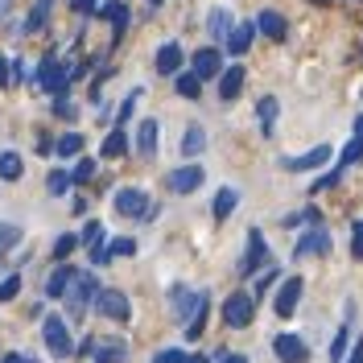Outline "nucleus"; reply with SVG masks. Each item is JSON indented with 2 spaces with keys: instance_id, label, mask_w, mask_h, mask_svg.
I'll return each mask as SVG.
<instances>
[{
  "instance_id": "obj_1",
  "label": "nucleus",
  "mask_w": 363,
  "mask_h": 363,
  "mask_svg": "<svg viewBox=\"0 0 363 363\" xmlns=\"http://www.w3.org/2000/svg\"><path fill=\"white\" fill-rule=\"evenodd\" d=\"M95 289H99V285H95V272H79V269H74L58 301H67L70 318H83V314H87V306H91V297H95Z\"/></svg>"
},
{
  "instance_id": "obj_2",
  "label": "nucleus",
  "mask_w": 363,
  "mask_h": 363,
  "mask_svg": "<svg viewBox=\"0 0 363 363\" xmlns=\"http://www.w3.org/2000/svg\"><path fill=\"white\" fill-rule=\"evenodd\" d=\"M42 339H45V347H50L54 359H70V355H74V339H70L67 318H58V314L45 318L42 322Z\"/></svg>"
},
{
  "instance_id": "obj_3",
  "label": "nucleus",
  "mask_w": 363,
  "mask_h": 363,
  "mask_svg": "<svg viewBox=\"0 0 363 363\" xmlns=\"http://www.w3.org/2000/svg\"><path fill=\"white\" fill-rule=\"evenodd\" d=\"M91 306H95V314L99 318H112V322H128V314H133L128 297L120 294V289H95Z\"/></svg>"
},
{
  "instance_id": "obj_4",
  "label": "nucleus",
  "mask_w": 363,
  "mask_h": 363,
  "mask_svg": "<svg viewBox=\"0 0 363 363\" xmlns=\"http://www.w3.org/2000/svg\"><path fill=\"white\" fill-rule=\"evenodd\" d=\"M116 211L124 219H145V215H153V203H149V194L140 186H120L116 190Z\"/></svg>"
},
{
  "instance_id": "obj_5",
  "label": "nucleus",
  "mask_w": 363,
  "mask_h": 363,
  "mask_svg": "<svg viewBox=\"0 0 363 363\" xmlns=\"http://www.w3.org/2000/svg\"><path fill=\"white\" fill-rule=\"evenodd\" d=\"M330 248H335L330 231H326L322 223H310V231H306V235L294 244V260H306V256H326Z\"/></svg>"
},
{
  "instance_id": "obj_6",
  "label": "nucleus",
  "mask_w": 363,
  "mask_h": 363,
  "mask_svg": "<svg viewBox=\"0 0 363 363\" xmlns=\"http://www.w3.org/2000/svg\"><path fill=\"white\" fill-rule=\"evenodd\" d=\"M203 178H206L203 165H178V169L165 174V190H169V194H190V190L203 186Z\"/></svg>"
},
{
  "instance_id": "obj_7",
  "label": "nucleus",
  "mask_w": 363,
  "mask_h": 363,
  "mask_svg": "<svg viewBox=\"0 0 363 363\" xmlns=\"http://www.w3.org/2000/svg\"><path fill=\"white\" fill-rule=\"evenodd\" d=\"M260 264H269V244H264V235L252 227L248 231V248H244V256H240V277L260 272Z\"/></svg>"
},
{
  "instance_id": "obj_8",
  "label": "nucleus",
  "mask_w": 363,
  "mask_h": 363,
  "mask_svg": "<svg viewBox=\"0 0 363 363\" xmlns=\"http://www.w3.org/2000/svg\"><path fill=\"white\" fill-rule=\"evenodd\" d=\"M38 83H42L45 91H67L70 87V70H67V62H58L54 54H45L42 58V67H38Z\"/></svg>"
},
{
  "instance_id": "obj_9",
  "label": "nucleus",
  "mask_w": 363,
  "mask_h": 363,
  "mask_svg": "<svg viewBox=\"0 0 363 363\" xmlns=\"http://www.w3.org/2000/svg\"><path fill=\"white\" fill-rule=\"evenodd\" d=\"M223 322L231 326V330H244L252 322V297L248 294H231L223 301Z\"/></svg>"
},
{
  "instance_id": "obj_10",
  "label": "nucleus",
  "mask_w": 363,
  "mask_h": 363,
  "mask_svg": "<svg viewBox=\"0 0 363 363\" xmlns=\"http://www.w3.org/2000/svg\"><path fill=\"white\" fill-rule=\"evenodd\" d=\"M281 165H285L289 174H310V169H318V165H330V145H318V149H310V153L285 157Z\"/></svg>"
},
{
  "instance_id": "obj_11",
  "label": "nucleus",
  "mask_w": 363,
  "mask_h": 363,
  "mask_svg": "<svg viewBox=\"0 0 363 363\" xmlns=\"http://www.w3.org/2000/svg\"><path fill=\"white\" fill-rule=\"evenodd\" d=\"M272 351H277L281 363H306L310 359V347L297 339V335H277V339H272Z\"/></svg>"
},
{
  "instance_id": "obj_12",
  "label": "nucleus",
  "mask_w": 363,
  "mask_h": 363,
  "mask_svg": "<svg viewBox=\"0 0 363 363\" xmlns=\"http://www.w3.org/2000/svg\"><path fill=\"white\" fill-rule=\"evenodd\" d=\"M301 289H306V285H301V277H289V281L281 285V294H277V306H272V310H277V318H294L297 301H301Z\"/></svg>"
},
{
  "instance_id": "obj_13",
  "label": "nucleus",
  "mask_w": 363,
  "mask_h": 363,
  "mask_svg": "<svg viewBox=\"0 0 363 363\" xmlns=\"http://www.w3.org/2000/svg\"><path fill=\"white\" fill-rule=\"evenodd\" d=\"M194 74H199V79H215V74H219V70H223V54H219V50H215V45H206V50H199V54H194Z\"/></svg>"
},
{
  "instance_id": "obj_14",
  "label": "nucleus",
  "mask_w": 363,
  "mask_h": 363,
  "mask_svg": "<svg viewBox=\"0 0 363 363\" xmlns=\"http://www.w3.org/2000/svg\"><path fill=\"white\" fill-rule=\"evenodd\" d=\"M206 310H211V294H199V301H194V310H190V318H186V339H199L206 330Z\"/></svg>"
},
{
  "instance_id": "obj_15",
  "label": "nucleus",
  "mask_w": 363,
  "mask_h": 363,
  "mask_svg": "<svg viewBox=\"0 0 363 363\" xmlns=\"http://www.w3.org/2000/svg\"><path fill=\"white\" fill-rule=\"evenodd\" d=\"M91 355H95V363H124L128 347L120 339H104V342H91Z\"/></svg>"
},
{
  "instance_id": "obj_16",
  "label": "nucleus",
  "mask_w": 363,
  "mask_h": 363,
  "mask_svg": "<svg viewBox=\"0 0 363 363\" xmlns=\"http://www.w3.org/2000/svg\"><path fill=\"white\" fill-rule=\"evenodd\" d=\"M256 29H260L264 38H277V42H281V38L289 33L285 17H281V13H272V9H260V17H256Z\"/></svg>"
},
{
  "instance_id": "obj_17",
  "label": "nucleus",
  "mask_w": 363,
  "mask_h": 363,
  "mask_svg": "<svg viewBox=\"0 0 363 363\" xmlns=\"http://www.w3.org/2000/svg\"><path fill=\"white\" fill-rule=\"evenodd\" d=\"M277 112H281L277 95H260V104H256V120H260V133L264 136H272V128H277Z\"/></svg>"
},
{
  "instance_id": "obj_18",
  "label": "nucleus",
  "mask_w": 363,
  "mask_h": 363,
  "mask_svg": "<svg viewBox=\"0 0 363 363\" xmlns=\"http://www.w3.org/2000/svg\"><path fill=\"white\" fill-rule=\"evenodd\" d=\"M240 91H244V67H227L223 74H219V99L231 104Z\"/></svg>"
},
{
  "instance_id": "obj_19",
  "label": "nucleus",
  "mask_w": 363,
  "mask_h": 363,
  "mask_svg": "<svg viewBox=\"0 0 363 363\" xmlns=\"http://www.w3.org/2000/svg\"><path fill=\"white\" fill-rule=\"evenodd\" d=\"M252 38H256V25H231V33H227L223 42H227V50L240 58V54H248Z\"/></svg>"
},
{
  "instance_id": "obj_20",
  "label": "nucleus",
  "mask_w": 363,
  "mask_h": 363,
  "mask_svg": "<svg viewBox=\"0 0 363 363\" xmlns=\"http://www.w3.org/2000/svg\"><path fill=\"white\" fill-rule=\"evenodd\" d=\"M194 301H199V294H190L186 285H174V289H169V314L174 318H190Z\"/></svg>"
},
{
  "instance_id": "obj_21",
  "label": "nucleus",
  "mask_w": 363,
  "mask_h": 363,
  "mask_svg": "<svg viewBox=\"0 0 363 363\" xmlns=\"http://www.w3.org/2000/svg\"><path fill=\"white\" fill-rule=\"evenodd\" d=\"M124 153H128V133H124V124H116L112 133H108V140H104V145H99V157H124Z\"/></svg>"
},
{
  "instance_id": "obj_22",
  "label": "nucleus",
  "mask_w": 363,
  "mask_h": 363,
  "mask_svg": "<svg viewBox=\"0 0 363 363\" xmlns=\"http://www.w3.org/2000/svg\"><path fill=\"white\" fill-rule=\"evenodd\" d=\"M178 70H182V45L165 42L157 50V74H178Z\"/></svg>"
},
{
  "instance_id": "obj_23",
  "label": "nucleus",
  "mask_w": 363,
  "mask_h": 363,
  "mask_svg": "<svg viewBox=\"0 0 363 363\" xmlns=\"http://www.w3.org/2000/svg\"><path fill=\"white\" fill-rule=\"evenodd\" d=\"M136 149H140V157H153V153H157V120H140V128H136Z\"/></svg>"
},
{
  "instance_id": "obj_24",
  "label": "nucleus",
  "mask_w": 363,
  "mask_h": 363,
  "mask_svg": "<svg viewBox=\"0 0 363 363\" xmlns=\"http://www.w3.org/2000/svg\"><path fill=\"white\" fill-rule=\"evenodd\" d=\"M231 13H227V9H211V13H206V29H211V38H215V42H223L227 33H231Z\"/></svg>"
},
{
  "instance_id": "obj_25",
  "label": "nucleus",
  "mask_w": 363,
  "mask_h": 363,
  "mask_svg": "<svg viewBox=\"0 0 363 363\" xmlns=\"http://www.w3.org/2000/svg\"><path fill=\"white\" fill-rule=\"evenodd\" d=\"M235 206H240V190H235V186H223V190L215 194V223H223Z\"/></svg>"
},
{
  "instance_id": "obj_26",
  "label": "nucleus",
  "mask_w": 363,
  "mask_h": 363,
  "mask_svg": "<svg viewBox=\"0 0 363 363\" xmlns=\"http://www.w3.org/2000/svg\"><path fill=\"white\" fill-rule=\"evenodd\" d=\"M203 149H206V128L190 124V128H186V136H182V157H199Z\"/></svg>"
},
{
  "instance_id": "obj_27",
  "label": "nucleus",
  "mask_w": 363,
  "mask_h": 363,
  "mask_svg": "<svg viewBox=\"0 0 363 363\" xmlns=\"http://www.w3.org/2000/svg\"><path fill=\"white\" fill-rule=\"evenodd\" d=\"M70 264H58V269L50 272V281H45V297H50V301H58V297H62V289H67V281H70Z\"/></svg>"
},
{
  "instance_id": "obj_28",
  "label": "nucleus",
  "mask_w": 363,
  "mask_h": 363,
  "mask_svg": "<svg viewBox=\"0 0 363 363\" xmlns=\"http://www.w3.org/2000/svg\"><path fill=\"white\" fill-rule=\"evenodd\" d=\"M99 17H108V21L116 25V38H120V33L128 29V9H124L120 0H112V4H104V9H99Z\"/></svg>"
},
{
  "instance_id": "obj_29",
  "label": "nucleus",
  "mask_w": 363,
  "mask_h": 363,
  "mask_svg": "<svg viewBox=\"0 0 363 363\" xmlns=\"http://www.w3.org/2000/svg\"><path fill=\"white\" fill-rule=\"evenodd\" d=\"M104 240H108V227L99 223V219H91V223L79 231V244H87V248H99Z\"/></svg>"
},
{
  "instance_id": "obj_30",
  "label": "nucleus",
  "mask_w": 363,
  "mask_h": 363,
  "mask_svg": "<svg viewBox=\"0 0 363 363\" xmlns=\"http://www.w3.org/2000/svg\"><path fill=\"white\" fill-rule=\"evenodd\" d=\"M178 95L182 99H199L203 95V79L190 70V74H178Z\"/></svg>"
},
{
  "instance_id": "obj_31",
  "label": "nucleus",
  "mask_w": 363,
  "mask_h": 363,
  "mask_svg": "<svg viewBox=\"0 0 363 363\" xmlns=\"http://www.w3.org/2000/svg\"><path fill=\"white\" fill-rule=\"evenodd\" d=\"M50 4H54V0H38V4H33V13H29V21H25V33H38V29H45Z\"/></svg>"
},
{
  "instance_id": "obj_32",
  "label": "nucleus",
  "mask_w": 363,
  "mask_h": 363,
  "mask_svg": "<svg viewBox=\"0 0 363 363\" xmlns=\"http://www.w3.org/2000/svg\"><path fill=\"white\" fill-rule=\"evenodd\" d=\"M21 169H25V165H21L17 153H0V178H4V182H17V178H21Z\"/></svg>"
},
{
  "instance_id": "obj_33",
  "label": "nucleus",
  "mask_w": 363,
  "mask_h": 363,
  "mask_svg": "<svg viewBox=\"0 0 363 363\" xmlns=\"http://www.w3.org/2000/svg\"><path fill=\"white\" fill-rule=\"evenodd\" d=\"M79 149H83V136H79V133H62V136H58V145H54V153H58V157H74Z\"/></svg>"
},
{
  "instance_id": "obj_34",
  "label": "nucleus",
  "mask_w": 363,
  "mask_h": 363,
  "mask_svg": "<svg viewBox=\"0 0 363 363\" xmlns=\"http://www.w3.org/2000/svg\"><path fill=\"white\" fill-rule=\"evenodd\" d=\"M45 186H50V194H54V199H62V194H67L70 186H74V178H70L67 169H54V174L45 178Z\"/></svg>"
},
{
  "instance_id": "obj_35",
  "label": "nucleus",
  "mask_w": 363,
  "mask_h": 363,
  "mask_svg": "<svg viewBox=\"0 0 363 363\" xmlns=\"http://www.w3.org/2000/svg\"><path fill=\"white\" fill-rule=\"evenodd\" d=\"M17 244H21V227L17 223H0V252L17 248Z\"/></svg>"
},
{
  "instance_id": "obj_36",
  "label": "nucleus",
  "mask_w": 363,
  "mask_h": 363,
  "mask_svg": "<svg viewBox=\"0 0 363 363\" xmlns=\"http://www.w3.org/2000/svg\"><path fill=\"white\" fill-rule=\"evenodd\" d=\"M347 339H351V326H342L339 335H335V342H330V363H342V355H347Z\"/></svg>"
},
{
  "instance_id": "obj_37",
  "label": "nucleus",
  "mask_w": 363,
  "mask_h": 363,
  "mask_svg": "<svg viewBox=\"0 0 363 363\" xmlns=\"http://www.w3.org/2000/svg\"><path fill=\"white\" fill-rule=\"evenodd\" d=\"M359 157H363V140L355 136V140H351V145L342 149V157H339V169H347V165H355Z\"/></svg>"
},
{
  "instance_id": "obj_38",
  "label": "nucleus",
  "mask_w": 363,
  "mask_h": 363,
  "mask_svg": "<svg viewBox=\"0 0 363 363\" xmlns=\"http://www.w3.org/2000/svg\"><path fill=\"white\" fill-rule=\"evenodd\" d=\"M104 252L108 256H136V240H112Z\"/></svg>"
},
{
  "instance_id": "obj_39",
  "label": "nucleus",
  "mask_w": 363,
  "mask_h": 363,
  "mask_svg": "<svg viewBox=\"0 0 363 363\" xmlns=\"http://www.w3.org/2000/svg\"><path fill=\"white\" fill-rule=\"evenodd\" d=\"M17 294H21V277H4L0 281V301H13Z\"/></svg>"
},
{
  "instance_id": "obj_40",
  "label": "nucleus",
  "mask_w": 363,
  "mask_h": 363,
  "mask_svg": "<svg viewBox=\"0 0 363 363\" xmlns=\"http://www.w3.org/2000/svg\"><path fill=\"white\" fill-rule=\"evenodd\" d=\"M277 277H281V269H264L260 272V277H256V297H264V289L277 285Z\"/></svg>"
},
{
  "instance_id": "obj_41",
  "label": "nucleus",
  "mask_w": 363,
  "mask_h": 363,
  "mask_svg": "<svg viewBox=\"0 0 363 363\" xmlns=\"http://www.w3.org/2000/svg\"><path fill=\"white\" fill-rule=\"evenodd\" d=\"M74 248H79V235H62V240L54 244V256H58V260H67Z\"/></svg>"
},
{
  "instance_id": "obj_42",
  "label": "nucleus",
  "mask_w": 363,
  "mask_h": 363,
  "mask_svg": "<svg viewBox=\"0 0 363 363\" xmlns=\"http://www.w3.org/2000/svg\"><path fill=\"white\" fill-rule=\"evenodd\" d=\"M70 178H74V182H91V178H95V161L83 157L79 165H74V174H70Z\"/></svg>"
},
{
  "instance_id": "obj_43",
  "label": "nucleus",
  "mask_w": 363,
  "mask_h": 363,
  "mask_svg": "<svg viewBox=\"0 0 363 363\" xmlns=\"http://www.w3.org/2000/svg\"><path fill=\"white\" fill-rule=\"evenodd\" d=\"M54 112L62 116V120H74V104L67 99V91H58V99H54Z\"/></svg>"
},
{
  "instance_id": "obj_44",
  "label": "nucleus",
  "mask_w": 363,
  "mask_h": 363,
  "mask_svg": "<svg viewBox=\"0 0 363 363\" xmlns=\"http://www.w3.org/2000/svg\"><path fill=\"white\" fill-rule=\"evenodd\" d=\"M186 359V355H182L178 347H165V351H157V355H153V363H182Z\"/></svg>"
},
{
  "instance_id": "obj_45",
  "label": "nucleus",
  "mask_w": 363,
  "mask_h": 363,
  "mask_svg": "<svg viewBox=\"0 0 363 363\" xmlns=\"http://www.w3.org/2000/svg\"><path fill=\"white\" fill-rule=\"evenodd\" d=\"M351 252L363 260V223H355V244H351Z\"/></svg>"
},
{
  "instance_id": "obj_46",
  "label": "nucleus",
  "mask_w": 363,
  "mask_h": 363,
  "mask_svg": "<svg viewBox=\"0 0 363 363\" xmlns=\"http://www.w3.org/2000/svg\"><path fill=\"white\" fill-rule=\"evenodd\" d=\"M70 9H74V13H91V9H95V0H70Z\"/></svg>"
},
{
  "instance_id": "obj_47",
  "label": "nucleus",
  "mask_w": 363,
  "mask_h": 363,
  "mask_svg": "<svg viewBox=\"0 0 363 363\" xmlns=\"http://www.w3.org/2000/svg\"><path fill=\"white\" fill-rule=\"evenodd\" d=\"M347 363H363V339L351 347V355H347Z\"/></svg>"
},
{
  "instance_id": "obj_48",
  "label": "nucleus",
  "mask_w": 363,
  "mask_h": 363,
  "mask_svg": "<svg viewBox=\"0 0 363 363\" xmlns=\"http://www.w3.org/2000/svg\"><path fill=\"white\" fill-rule=\"evenodd\" d=\"M4 363H38V359H29V355H17V351H13V355H4Z\"/></svg>"
},
{
  "instance_id": "obj_49",
  "label": "nucleus",
  "mask_w": 363,
  "mask_h": 363,
  "mask_svg": "<svg viewBox=\"0 0 363 363\" xmlns=\"http://www.w3.org/2000/svg\"><path fill=\"white\" fill-rule=\"evenodd\" d=\"M0 87H9V62L0 58Z\"/></svg>"
},
{
  "instance_id": "obj_50",
  "label": "nucleus",
  "mask_w": 363,
  "mask_h": 363,
  "mask_svg": "<svg viewBox=\"0 0 363 363\" xmlns=\"http://www.w3.org/2000/svg\"><path fill=\"white\" fill-rule=\"evenodd\" d=\"M9 13H13V0H0V21H4Z\"/></svg>"
},
{
  "instance_id": "obj_51",
  "label": "nucleus",
  "mask_w": 363,
  "mask_h": 363,
  "mask_svg": "<svg viewBox=\"0 0 363 363\" xmlns=\"http://www.w3.org/2000/svg\"><path fill=\"white\" fill-rule=\"evenodd\" d=\"M223 363H248L244 355H223Z\"/></svg>"
},
{
  "instance_id": "obj_52",
  "label": "nucleus",
  "mask_w": 363,
  "mask_h": 363,
  "mask_svg": "<svg viewBox=\"0 0 363 363\" xmlns=\"http://www.w3.org/2000/svg\"><path fill=\"white\" fill-rule=\"evenodd\" d=\"M182 363H206V355H190V359H182Z\"/></svg>"
},
{
  "instance_id": "obj_53",
  "label": "nucleus",
  "mask_w": 363,
  "mask_h": 363,
  "mask_svg": "<svg viewBox=\"0 0 363 363\" xmlns=\"http://www.w3.org/2000/svg\"><path fill=\"white\" fill-rule=\"evenodd\" d=\"M355 136H359V140H363V116H359V120H355Z\"/></svg>"
},
{
  "instance_id": "obj_54",
  "label": "nucleus",
  "mask_w": 363,
  "mask_h": 363,
  "mask_svg": "<svg viewBox=\"0 0 363 363\" xmlns=\"http://www.w3.org/2000/svg\"><path fill=\"white\" fill-rule=\"evenodd\" d=\"M149 4H153V9H157V4H161V0H149Z\"/></svg>"
}]
</instances>
